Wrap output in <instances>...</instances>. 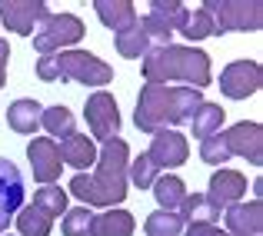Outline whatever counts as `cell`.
<instances>
[{
	"mask_svg": "<svg viewBox=\"0 0 263 236\" xmlns=\"http://www.w3.org/2000/svg\"><path fill=\"white\" fill-rule=\"evenodd\" d=\"M143 230H147V236H180L186 230V223L180 220V213L154 210L147 220H143Z\"/></svg>",
	"mask_w": 263,
	"mask_h": 236,
	"instance_id": "cell-27",
	"label": "cell"
},
{
	"mask_svg": "<svg viewBox=\"0 0 263 236\" xmlns=\"http://www.w3.org/2000/svg\"><path fill=\"white\" fill-rule=\"evenodd\" d=\"M37 77L47 83H84V87H103L114 80V67L103 64L90 50H60L37 60Z\"/></svg>",
	"mask_w": 263,
	"mask_h": 236,
	"instance_id": "cell-4",
	"label": "cell"
},
{
	"mask_svg": "<svg viewBox=\"0 0 263 236\" xmlns=\"http://www.w3.org/2000/svg\"><path fill=\"white\" fill-rule=\"evenodd\" d=\"M24 176L7 156H0V233L10 226V220L24 206Z\"/></svg>",
	"mask_w": 263,
	"mask_h": 236,
	"instance_id": "cell-12",
	"label": "cell"
},
{
	"mask_svg": "<svg viewBox=\"0 0 263 236\" xmlns=\"http://www.w3.org/2000/svg\"><path fill=\"white\" fill-rule=\"evenodd\" d=\"M177 33H183L186 40H206V37H213V33H217V27H213L210 13H206L203 7H197V10H186L183 13Z\"/></svg>",
	"mask_w": 263,
	"mask_h": 236,
	"instance_id": "cell-25",
	"label": "cell"
},
{
	"mask_svg": "<svg viewBox=\"0 0 263 236\" xmlns=\"http://www.w3.org/2000/svg\"><path fill=\"white\" fill-rule=\"evenodd\" d=\"M33 206H40L50 220L64 217V213H67V190H60L57 183H53V186H40V190L33 193Z\"/></svg>",
	"mask_w": 263,
	"mask_h": 236,
	"instance_id": "cell-28",
	"label": "cell"
},
{
	"mask_svg": "<svg viewBox=\"0 0 263 236\" xmlns=\"http://www.w3.org/2000/svg\"><path fill=\"white\" fill-rule=\"evenodd\" d=\"M7 236H10V233H7Z\"/></svg>",
	"mask_w": 263,
	"mask_h": 236,
	"instance_id": "cell-37",
	"label": "cell"
},
{
	"mask_svg": "<svg viewBox=\"0 0 263 236\" xmlns=\"http://www.w3.org/2000/svg\"><path fill=\"white\" fill-rule=\"evenodd\" d=\"M203 103V90L193 87H160V83H143L137 96L134 123L143 133H160L174 130L177 123H186L197 107Z\"/></svg>",
	"mask_w": 263,
	"mask_h": 236,
	"instance_id": "cell-2",
	"label": "cell"
},
{
	"mask_svg": "<svg viewBox=\"0 0 263 236\" xmlns=\"http://www.w3.org/2000/svg\"><path fill=\"white\" fill-rule=\"evenodd\" d=\"M183 236H220V226L217 223H190L183 230Z\"/></svg>",
	"mask_w": 263,
	"mask_h": 236,
	"instance_id": "cell-33",
	"label": "cell"
},
{
	"mask_svg": "<svg viewBox=\"0 0 263 236\" xmlns=\"http://www.w3.org/2000/svg\"><path fill=\"white\" fill-rule=\"evenodd\" d=\"M127 163H130V147L114 136L97 150V173H77L70 180V193L87 206H107L114 210L117 203L127 200Z\"/></svg>",
	"mask_w": 263,
	"mask_h": 236,
	"instance_id": "cell-1",
	"label": "cell"
},
{
	"mask_svg": "<svg viewBox=\"0 0 263 236\" xmlns=\"http://www.w3.org/2000/svg\"><path fill=\"white\" fill-rule=\"evenodd\" d=\"M60 160H64V166H73L77 173H84L97 163V143L87 133H73L60 140Z\"/></svg>",
	"mask_w": 263,
	"mask_h": 236,
	"instance_id": "cell-16",
	"label": "cell"
},
{
	"mask_svg": "<svg viewBox=\"0 0 263 236\" xmlns=\"http://www.w3.org/2000/svg\"><path fill=\"white\" fill-rule=\"evenodd\" d=\"M220 236H230V233H220Z\"/></svg>",
	"mask_w": 263,
	"mask_h": 236,
	"instance_id": "cell-36",
	"label": "cell"
},
{
	"mask_svg": "<svg viewBox=\"0 0 263 236\" xmlns=\"http://www.w3.org/2000/svg\"><path fill=\"white\" fill-rule=\"evenodd\" d=\"M7 60H10V47H7V40H0V90L7 83Z\"/></svg>",
	"mask_w": 263,
	"mask_h": 236,
	"instance_id": "cell-34",
	"label": "cell"
},
{
	"mask_svg": "<svg viewBox=\"0 0 263 236\" xmlns=\"http://www.w3.org/2000/svg\"><path fill=\"white\" fill-rule=\"evenodd\" d=\"M93 10H97V17H100V24L110 27L114 33L137 20V7L130 4V0H97Z\"/></svg>",
	"mask_w": 263,
	"mask_h": 236,
	"instance_id": "cell-18",
	"label": "cell"
},
{
	"mask_svg": "<svg viewBox=\"0 0 263 236\" xmlns=\"http://www.w3.org/2000/svg\"><path fill=\"white\" fill-rule=\"evenodd\" d=\"M157 176H160V170L150 163L147 153H140L137 160H130V163H127V183L140 186V190H150V186L157 183Z\"/></svg>",
	"mask_w": 263,
	"mask_h": 236,
	"instance_id": "cell-30",
	"label": "cell"
},
{
	"mask_svg": "<svg viewBox=\"0 0 263 236\" xmlns=\"http://www.w3.org/2000/svg\"><path fill=\"white\" fill-rule=\"evenodd\" d=\"M114 47H117V53L127 57V60H140L143 53L150 50V40H147V33H143V27H140V17H137L134 24H127L123 30L114 33Z\"/></svg>",
	"mask_w": 263,
	"mask_h": 236,
	"instance_id": "cell-17",
	"label": "cell"
},
{
	"mask_svg": "<svg viewBox=\"0 0 263 236\" xmlns=\"http://www.w3.org/2000/svg\"><path fill=\"white\" fill-rule=\"evenodd\" d=\"M147 13H154V17H160L163 24H167L170 30L177 33V27H180V20H183L186 7L180 4V0H150V10H147Z\"/></svg>",
	"mask_w": 263,
	"mask_h": 236,
	"instance_id": "cell-32",
	"label": "cell"
},
{
	"mask_svg": "<svg viewBox=\"0 0 263 236\" xmlns=\"http://www.w3.org/2000/svg\"><path fill=\"white\" fill-rule=\"evenodd\" d=\"M227 147L233 156H243L247 163L260 166L263 163V127L253 120H240L227 130Z\"/></svg>",
	"mask_w": 263,
	"mask_h": 236,
	"instance_id": "cell-14",
	"label": "cell"
},
{
	"mask_svg": "<svg viewBox=\"0 0 263 236\" xmlns=\"http://www.w3.org/2000/svg\"><path fill=\"white\" fill-rule=\"evenodd\" d=\"M230 147H227V133L220 130V133H213V136H206V140H200V160L203 163H213V166H220V163H230Z\"/></svg>",
	"mask_w": 263,
	"mask_h": 236,
	"instance_id": "cell-31",
	"label": "cell"
},
{
	"mask_svg": "<svg viewBox=\"0 0 263 236\" xmlns=\"http://www.w3.org/2000/svg\"><path fill=\"white\" fill-rule=\"evenodd\" d=\"M263 87V70L257 60H233L220 73V90L230 100H247Z\"/></svg>",
	"mask_w": 263,
	"mask_h": 236,
	"instance_id": "cell-9",
	"label": "cell"
},
{
	"mask_svg": "<svg viewBox=\"0 0 263 236\" xmlns=\"http://www.w3.org/2000/svg\"><path fill=\"white\" fill-rule=\"evenodd\" d=\"M80 40H84V20L77 13H47L33 30V50L40 57H50V53H60Z\"/></svg>",
	"mask_w": 263,
	"mask_h": 236,
	"instance_id": "cell-5",
	"label": "cell"
},
{
	"mask_svg": "<svg viewBox=\"0 0 263 236\" xmlns=\"http://www.w3.org/2000/svg\"><path fill=\"white\" fill-rule=\"evenodd\" d=\"M203 10L210 13L217 33H257L263 24V4L257 0H206Z\"/></svg>",
	"mask_w": 263,
	"mask_h": 236,
	"instance_id": "cell-6",
	"label": "cell"
},
{
	"mask_svg": "<svg viewBox=\"0 0 263 236\" xmlns=\"http://www.w3.org/2000/svg\"><path fill=\"white\" fill-rule=\"evenodd\" d=\"M177 213H180L183 223H186V220H190V223H217V220H220V213L210 210V203L203 200V193H186Z\"/></svg>",
	"mask_w": 263,
	"mask_h": 236,
	"instance_id": "cell-26",
	"label": "cell"
},
{
	"mask_svg": "<svg viewBox=\"0 0 263 236\" xmlns=\"http://www.w3.org/2000/svg\"><path fill=\"white\" fill-rule=\"evenodd\" d=\"M260 196H263V176L253 180V200H260Z\"/></svg>",
	"mask_w": 263,
	"mask_h": 236,
	"instance_id": "cell-35",
	"label": "cell"
},
{
	"mask_svg": "<svg viewBox=\"0 0 263 236\" xmlns=\"http://www.w3.org/2000/svg\"><path fill=\"white\" fill-rule=\"evenodd\" d=\"M150 190H154L160 210H170V213H177L180 203H183V196H186V183H183L180 176H174V173H163V176H157V183L150 186Z\"/></svg>",
	"mask_w": 263,
	"mask_h": 236,
	"instance_id": "cell-21",
	"label": "cell"
},
{
	"mask_svg": "<svg viewBox=\"0 0 263 236\" xmlns=\"http://www.w3.org/2000/svg\"><path fill=\"white\" fill-rule=\"evenodd\" d=\"M137 220L127 210H107L100 217H93V230L90 236H134Z\"/></svg>",
	"mask_w": 263,
	"mask_h": 236,
	"instance_id": "cell-19",
	"label": "cell"
},
{
	"mask_svg": "<svg viewBox=\"0 0 263 236\" xmlns=\"http://www.w3.org/2000/svg\"><path fill=\"white\" fill-rule=\"evenodd\" d=\"M147 156L157 170H177V166H183L186 156H190V143H186V136L177 133V130H160V133H154V140H150Z\"/></svg>",
	"mask_w": 263,
	"mask_h": 236,
	"instance_id": "cell-13",
	"label": "cell"
},
{
	"mask_svg": "<svg viewBox=\"0 0 263 236\" xmlns=\"http://www.w3.org/2000/svg\"><path fill=\"white\" fill-rule=\"evenodd\" d=\"M47 13L50 10L44 0H0V20L7 24V30L20 33V37H33V30Z\"/></svg>",
	"mask_w": 263,
	"mask_h": 236,
	"instance_id": "cell-11",
	"label": "cell"
},
{
	"mask_svg": "<svg viewBox=\"0 0 263 236\" xmlns=\"http://www.w3.org/2000/svg\"><path fill=\"white\" fill-rule=\"evenodd\" d=\"M190 123H193V136L206 140V136L220 133V127H223V107H220V103H206L203 100L197 107V113L190 116Z\"/></svg>",
	"mask_w": 263,
	"mask_h": 236,
	"instance_id": "cell-23",
	"label": "cell"
},
{
	"mask_svg": "<svg viewBox=\"0 0 263 236\" xmlns=\"http://www.w3.org/2000/svg\"><path fill=\"white\" fill-rule=\"evenodd\" d=\"M13 220H17L20 236H50V226H53V220L47 217L40 206H33V203L20 206V213Z\"/></svg>",
	"mask_w": 263,
	"mask_h": 236,
	"instance_id": "cell-24",
	"label": "cell"
},
{
	"mask_svg": "<svg viewBox=\"0 0 263 236\" xmlns=\"http://www.w3.org/2000/svg\"><path fill=\"white\" fill-rule=\"evenodd\" d=\"M40 113H44V107H40L37 100H13L10 107H7V123H10V130H17V133H33V130L40 127Z\"/></svg>",
	"mask_w": 263,
	"mask_h": 236,
	"instance_id": "cell-20",
	"label": "cell"
},
{
	"mask_svg": "<svg viewBox=\"0 0 263 236\" xmlns=\"http://www.w3.org/2000/svg\"><path fill=\"white\" fill-rule=\"evenodd\" d=\"M247 196V176L240 170H230V166H220L210 176V186H206L203 200L210 203V210H217L223 217V210H230L233 203H243Z\"/></svg>",
	"mask_w": 263,
	"mask_h": 236,
	"instance_id": "cell-8",
	"label": "cell"
},
{
	"mask_svg": "<svg viewBox=\"0 0 263 236\" xmlns=\"http://www.w3.org/2000/svg\"><path fill=\"white\" fill-rule=\"evenodd\" d=\"M40 127L53 136H60V140H67V136H73L77 130H73V113L70 107H64V103H53V107H44V113H40Z\"/></svg>",
	"mask_w": 263,
	"mask_h": 236,
	"instance_id": "cell-22",
	"label": "cell"
},
{
	"mask_svg": "<svg viewBox=\"0 0 263 236\" xmlns=\"http://www.w3.org/2000/svg\"><path fill=\"white\" fill-rule=\"evenodd\" d=\"M93 210H87V206H73V210L64 213V223H60V233L64 236H90L93 230Z\"/></svg>",
	"mask_w": 263,
	"mask_h": 236,
	"instance_id": "cell-29",
	"label": "cell"
},
{
	"mask_svg": "<svg viewBox=\"0 0 263 236\" xmlns=\"http://www.w3.org/2000/svg\"><path fill=\"white\" fill-rule=\"evenodd\" d=\"M84 116H87V127H90V140L107 143V140H114V136H120V107H117L114 93L97 90L87 100Z\"/></svg>",
	"mask_w": 263,
	"mask_h": 236,
	"instance_id": "cell-7",
	"label": "cell"
},
{
	"mask_svg": "<svg viewBox=\"0 0 263 236\" xmlns=\"http://www.w3.org/2000/svg\"><path fill=\"white\" fill-rule=\"evenodd\" d=\"M27 160H30V170H33V180H37V183L53 186L60 180L64 160H60L57 140H50V136H33V140L27 143Z\"/></svg>",
	"mask_w": 263,
	"mask_h": 236,
	"instance_id": "cell-10",
	"label": "cell"
},
{
	"mask_svg": "<svg viewBox=\"0 0 263 236\" xmlns=\"http://www.w3.org/2000/svg\"><path fill=\"white\" fill-rule=\"evenodd\" d=\"M143 77L147 83H180V87H193L203 90L210 87V57L197 47H180V44H167V47H150L143 53Z\"/></svg>",
	"mask_w": 263,
	"mask_h": 236,
	"instance_id": "cell-3",
	"label": "cell"
},
{
	"mask_svg": "<svg viewBox=\"0 0 263 236\" xmlns=\"http://www.w3.org/2000/svg\"><path fill=\"white\" fill-rule=\"evenodd\" d=\"M223 220H227V233L230 236H260V230H263V206H260V200L233 203L230 210H223Z\"/></svg>",
	"mask_w": 263,
	"mask_h": 236,
	"instance_id": "cell-15",
	"label": "cell"
}]
</instances>
